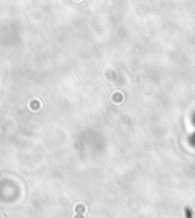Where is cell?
<instances>
[{"instance_id":"277c9868","label":"cell","mask_w":195,"mask_h":218,"mask_svg":"<svg viewBox=\"0 0 195 218\" xmlns=\"http://www.w3.org/2000/svg\"><path fill=\"white\" fill-rule=\"evenodd\" d=\"M75 218H85V215H81V217H79V215H75Z\"/></svg>"},{"instance_id":"6da1fadb","label":"cell","mask_w":195,"mask_h":218,"mask_svg":"<svg viewBox=\"0 0 195 218\" xmlns=\"http://www.w3.org/2000/svg\"><path fill=\"white\" fill-rule=\"evenodd\" d=\"M73 209H75L76 215H84L85 212H87V208H85V204H84V203H76Z\"/></svg>"},{"instance_id":"3957f363","label":"cell","mask_w":195,"mask_h":218,"mask_svg":"<svg viewBox=\"0 0 195 218\" xmlns=\"http://www.w3.org/2000/svg\"><path fill=\"white\" fill-rule=\"evenodd\" d=\"M111 99H113V102H120L124 99V96H122V93L120 92H114V95H113Z\"/></svg>"},{"instance_id":"7a4b0ae2","label":"cell","mask_w":195,"mask_h":218,"mask_svg":"<svg viewBox=\"0 0 195 218\" xmlns=\"http://www.w3.org/2000/svg\"><path fill=\"white\" fill-rule=\"evenodd\" d=\"M40 107H41V101H40V99H34V101L29 102V108L34 110V111L40 110Z\"/></svg>"}]
</instances>
